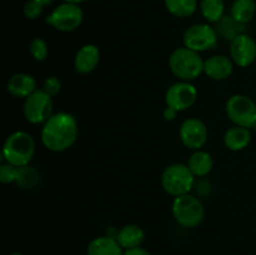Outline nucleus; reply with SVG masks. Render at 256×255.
I'll use <instances>...</instances> for the list:
<instances>
[{"label": "nucleus", "mask_w": 256, "mask_h": 255, "mask_svg": "<svg viewBox=\"0 0 256 255\" xmlns=\"http://www.w3.org/2000/svg\"><path fill=\"white\" fill-rule=\"evenodd\" d=\"M79 134L78 122L74 115L69 112H56L42 124V142L48 150L52 152H62L70 149L75 144Z\"/></svg>", "instance_id": "obj_1"}, {"label": "nucleus", "mask_w": 256, "mask_h": 255, "mask_svg": "<svg viewBox=\"0 0 256 255\" xmlns=\"http://www.w3.org/2000/svg\"><path fill=\"white\" fill-rule=\"evenodd\" d=\"M35 154V142L26 132H14L6 138L2 146V162L15 165L16 168L30 164Z\"/></svg>", "instance_id": "obj_2"}, {"label": "nucleus", "mask_w": 256, "mask_h": 255, "mask_svg": "<svg viewBox=\"0 0 256 255\" xmlns=\"http://www.w3.org/2000/svg\"><path fill=\"white\" fill-rule=\"evenodd\" d=\"M204 62L199 52L188 48H178L170 54L169 68L180 82H192L204 72Z\"/></svg>", "instance_id": "obj_3"}, {"label": "nucleus", "mask_w": 256, "mask_h": 255, "mask_svg": "<svg viewBox=\"0 0 256 255\" xmlns=\"http://www.w3.org/2000/svg\"><path fill=\"white\" fill-rule=\"evenodd\" d=\"M172 212L178 224L186 229L196 228L205 218V208L199 198L192 194L176 196L172 204Z\"/></svg>", "instance_id": "obj_4"}, {"label": "nucleus", "mask_w": 256, "mask_h": 255, "mask_svg": "<svg viewBox=\"0 0 256 255\" xmlns=\"http://www.w3.org/2000/svg\"><path fill=\"white\" fill-rule=\"evenodd\" d=\"M195 184V175L185 164H170L162 174V186L166 194L176 198L190 194Z\"/></svg>", "instance_id": "obj_5"}, {"label": "nucleus", "mask_w": 256, "mask_h": 255, "mask_svg": "<svg viewBox=\"0 0 256 255\" xmlns=\"http://www.w3.org/2000/svg\"><path fill=\"white\" fill-rule=\"evenodd\" d=\"M84 20V12L80 5L72 2H65L58 5L46 18L45 22L49 26L58 32H70L76 30Z\"/></svg>", "instance_id": "obj_6"}, {"label": "nucleus", "mask_w": 256, "mask_h": 255, "mask_svg": "<svg viewBox=\"0 0 256 255\" xmlns=\"http://www.w3.org/2000/svg\"><path fill=\"white\" fill-rule=\"evenodd\" d=\"M228 118L238 126L252 129L256 122V102L252 98L235 94L228 99L225 105Z\"/></svg>", "instance_id": "obj_7"}, {"label": "nucleus", "mask_w": 256, "mask_h": 255, "mask_svg": "<svg viewBox=\"0 0 256 255\" xmlns=\"http://www.w3.org/2000/svg\"><path fill=\"white\" fill-rule=\"evenodd\" d=\"M219 35L209 22L194 24L185 30L182 35V44L185 48L196 52H208L218 45Z\"/></svg>", "instance_id": "obj_8"}, {"label": "nucleus", "mask_w": 256, "mask_h": 255, "mask_svg": "<svg viewBox=\"0 0 256 255\" xmlns=\"http://www.w3.org/2000/svg\"><path fill=\"white\" fill-rule=\"evenodd\" d=\"M54 102L52 98L42 89H38L30 96L24 99L22 112L30 124H45L52 115Z\"/></svg>", "instance_id": "obj_9"}, {"label": "nucleus", "mask_w": 256, "mask_h": 255, "mask_svg": "<svg viewBox=\"0 0 256 255\" xmlns=\"http://www.w3.org/2000/svg\"><path fill=\"white\" fill-rule=\"evenodd\" d=\"M198 99V89L190 82H179L170 85L165 92L166 106L178 112L190 109Z\"/></svg>", "instance_id": "obj_10"}, {"label": "nucleus", "mask_w": 256, "mask_h": 255, "mask_svg": "<svg viewBox=\"0 0 256 255\" xmlns=\"http://www.w3.org/2000/svg\"><path fill=\"white\" fill-rule=\"evenodd\" d=\"M208 135L209 132L206 125L198 118H189L184 120L179 130L180 142L185 148L192 152L202 150V148L206 144Z\"/></svg>", "instance_id": "obj_11"}, {"label": "nucleus", "mask_w": 256, "mask_h": 255, "mask_svg": "<svg viewBox=\"0 0 256 255\" xmlns=\"http://www.w3.org/2000/svg\"><path fill=\"white\" fill-rule=\"evenodd\" d=\"M230 59L240 68H248L256 60V42L248 34H239L230 42Z\"/></svg>", "instance_id": "obj_12"}, {"label": "nucleus", "mask_w": 256, "mask_h": 255, "mask_svg": "<svg viewBox=\"0 0 256 255\" xmlns=\"http://www.w3.org/2000/svg\"><path fill=\"white\" fill-rule=\"evenodd\" d=\"M234 62L225 55H214L204 62V74L216 82H222L232 76Z\"/></svg>", "instance_id": "obj_13"}, {"label": "nucleus", "mask_w": 256, "mask_h": 255, "mask_svg": "<svg viewBox=\"0 0 256 255\" xmlns=\"http://www.w3.org/2000/svg\"><path fill=\"white\" fill-rule=\"evenodd\" d=\"M100 50L94 44H85L78 50L74 58V68L79 74H90L100 62Z\"/></svg>", "instance_id": "obj_14"}, {"label": "nucleus", "mask_w": 256, "mask_h": 255, "mask_svg": "<svg viewBox=\"0 0 256 255\" xmlns=\"http://www.w3.org/2000/svg\"><path fill=\"white\" fill-rule=\"evenodd\" d=\"M6 90L12 96L18 99H26L36 92V80L32 75L26 72H16L8 80Z\"/></svg>", "instance_id": "obj_15"}, {"label": "nucleus", "mask_w": 256, "mask_h": 255, "mask_svg": "<svg viewBox=\"0 0 256 255\" xmlns=\"http://www.w3.org/2000/svg\"><path fill=\"white\" fill-rule=\"evenodd\" d=\"M86 255H124V252L115 238L104 235L95 238L89 242Z\"/></svg>", "instance_id": "obj_16"}, {"label": "nucleus", "mask_w": 256, "mask_h": 255, "mask_svg": "<svg viewBox=\"0 0 256 255\" xmlns=\"http://www.w3.org/2000/svg\"><path fill=\"white\" fill-rule=\"evenodd\" d=\"M116 240L122 249H134L142 246L145 240V232L136 224H128L118 230Z\"/></svg>", "instance_id": "obj_17"}, {"label": "nucleus", "mask_w": 256, "mask_h": 255, "mask_svg": "<svg viewBox=\"0 0 256 255\" xmlns=\"http://www.w3.org/2000/svg\"><path fill=\"white\" fill-rule=\"evenodd\" d=\"M252 142V132L248 128L234 125L226 130L224 135V144L232 152L244 150Z\"/></svg>", "instance_id": "obj_18"}, {"label": "nucleus", "mask_w": 256, "mask_h": 255, "mask_svg": "<svg viewBox=\"0 0 256 255\" xmlns=\"http://www.w3.org/2000/svg\"><path fill=\"white\" fill-rule=\"evenodd\" d=\"M188 166L192 170L195 178H202L210 174V172L214 168V159L212 155L204 150H195L192 155H190L189 160H188Z\"/></svg>", "instance_id": "obj_19"}, {"label": "nucleus", "mask_w": 256, "mask_h": 255, "mask_svg": "<svg viewBox=\"0 0 256 255\" xmlns=\"http://www.w3.org/2000/svg\"><path fill=\"white\" fill-rule=\"evenodd\" d=\"M256 12L255 0H234L230 9L232 19L238 24H248L252 22Z\"/></svg>", "instance_id": "obj_20"}, {"label": "nucleus", "mask_w": 256, "mask_h": 255, "mask_svg": "<svg viewBox=\"0 0 256 255\" xmlns=\"http://www.w3.org/2000/svg\"><path fill=\"white\" fill-rule=\"evenodd\" d=\"M165 8L176 18H189L195 14L199 8L198 0H164Z\"/></svg>", "instance_id": "obj_21"}, {"label": "nucleus", "mask_w": 256, "mask_h": 255, "mask_svg": "<svg viewBox=\"0 0 256 255\" xmlns=\"http://www.w3.org/2000/svg\"><path fill=\"white\" fill-rule=\"evenodd\" d=\"M199 8L202 18L208 22H219L224 18V0H202L199 4Z\"/></svg>", "instance_id": "obj_22"}, {"label": "nucleus", "mask_w": 256, "mask_h": 255, "mask_svg": "<svg viewBox=\"0 0 256 255\" xmlns=\"http://www.w3.org/2000/svg\"><path fill=\"white\" fill-rule=\"evenodd\" d=\"M40 174L36 169L32 166H22L19 168V175H18L16 184L22 189H34L39 185Z\"/></svg>", "instance_id": "obj_23"}, {"label": "nucleus", "mask_w": 256, "mask_h": 255, "mask_svg": "<svg viewBox=\"0 0 256 255\" xmlns=\"http://www.w3.org/2000/svg\"><path fill=\"white\" fill-rule=\"evenodd\" d=\"M29 50L32 56L36 62H44L48 58V54H49L46 42L44 39H42V38H35V39H32V42H30Z\"/></svg>", "instance_id": "obj_24"}, {"label": "nucleus", "mask_w": 256, "mask_h": 255, "mask_svg": "<svg viewBox=\"0 0 256 255\" xmlns=\"http://www.w3.org/2000/svg\"><path fill=\"white\" fill-rule=\"evenodd\" d=\"M18 175H19V168L6 162H2V165H0V182L2 184L16 182Z\"/></svg>", "instance_id": "obj_25"}, {"label": "nucleus", "mask_w": 256, "mask_h": 255, "mask_svg": "<svg viewBox=\"0 0 256 255\" xmlns=\"http://www.w3.org/2000/svg\"><path fill=\"white\" fill-rule=\"evenodd\" d=\"M44 5L38 2L36 0H28L26 4L24 5V15L30 20H35L42 14Z\"/></svg>", "instance_id": "obj_26"}, {"label": "nucleus", "mask_w": 256, "mask_h": 255, "mask_svg": "<svg viewBox=\"0 0 256 255\" xmlns=\"http://www.w3.org/2000/svg\"><path fill=\"white\" fill-rule=\"evenodd\" d=\"M42 90H44L46 94H49L50 96H55L60 92L62 90V82L58 76H49L45 79V82H42Z\"/></svg>", "instance_id": "obj_27"}, {"label": "nucleus", "mask_w": 256, "mask_h": 255, "mask_svg": "<svg viewBox=\"0 0 256 255\" xmlns=\"http://www.w3.org/2000/svg\"><path fill=\"white\" fill-rule=\"evenodd\" d=\"M178 110H175L174 108H170V106H166L164 109V112H162V115H164V119L166 120V122H172V120H175V118L178 116Z\"/></svg>", "instance_id": "obj_28"}, {"label": "nucleus", "mask_w": 256, "mask_h": 255, "mask_svg": "<svg viewBox=\"0 0 256 255\" xmlns=\"http://www.w3.org/2000/svg\"><path fill=\"white\" fill-rule=\"evenodd\" d=\"M124 255H152L148 250H145L144 248H134V249H128L124 252Z\"/></svg>", "instance_id": "obj_29"}, {"label": "nucleus", "mask_w": 256, "mask_h": 255, "mask_svg": "<svg viewBox=\"0 0 256 255\" xmlns=\"http://www.w3.org/2000/svg\"><path fill=\"white\" fill-rule=\"evenodd\" d=\"M36 2H40L42 5H44V6H48V5H50L54 2V0H36Z\"/></svg>", "instance_id": "obj_30"}, {"label": "nucleus", "mask_w": 256, "mask_h": 255, "mask_svg": "<svg viewBox=\"0 0 256 255\" xmlns=\"http://www.w3.org/2000/svg\"><path fill=\"white\" fill-rule=\"evenodd\" d=\"M62 2H72V4L80 5V4H82V2H88V0H62Z\"/></svg>", "instance_id": "obj_31"}, {"label": "nucleus", "mask_w": 256, "mask_h": 255, "mask_svg": "<svg viewBox=\"0 0 256 255\" xmlns=\"http://www.w3.org/2000/svg\"><path fill=\"white\" fill-rule=\"evenodd\" d=\"M9 255H24V254H22V252H12V254Z\"/></svg>", "instance_id": "obj_32"}, {"label": "nucleus", "mask_w": 256, "mask_h": 255, "mask_svg": "<svg viewBox=\"0 0 256 255\" xmlns=\"http://www.w3.org/2000/svg\"><path fill=\"white\" fill-rule=\"evenodd\" d=\"M252 129H255V130H256V122H255V125H254V128H252Z\"/></svg>", "instance_id": "obj_33"}]
</instances>
